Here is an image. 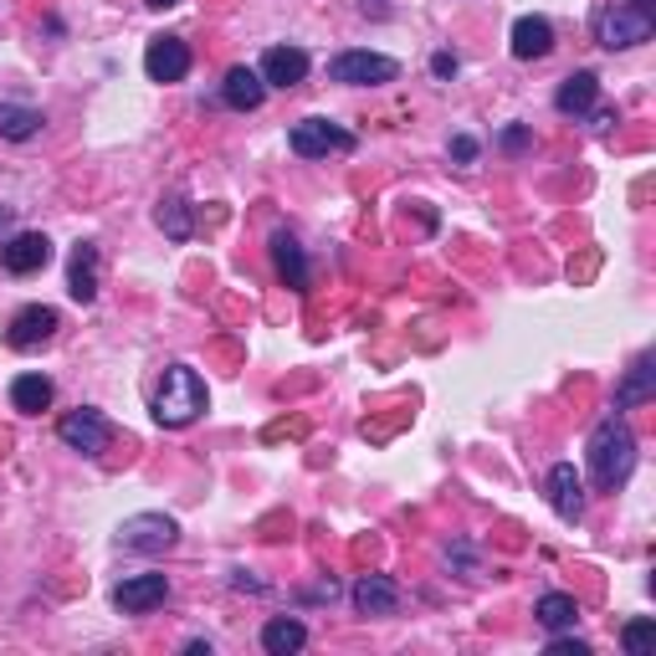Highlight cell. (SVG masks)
I'll return each mask as SVG.
<instances>
[{
  "mask_svg": "<svg viewBox=\"0 0 656 656\" xmlns=\"http://www.w3.org/2000/svg\"><path fill=\"white\" fill-rule=\"evenodd\" d=\"M585 462H589V483H595V493H616V487H626V477L636 472V431L626 426V415L610 411V415L595 421Z\"/></svg>",
  "mask_w": 656,
  "mask_h": 656,
  "instance_id": "6da1fadb",
  "label": "cell"
},
{
  "mask_svg": "<svg viewBox=\"0 0 656 656\" xmlns=\"http://www.w3.org/2000/svg\"><path fill=\"white\" fill-rule=\"evenodd\" d=\"M201 411H205V380L190 364H170L160 380V395H154V421L170 431H185Z\"/></svg>",
  "mask_w": 656,
  "mask_h": 656,
  "instance_id": "7a4b0ae2",
  "label": "cell"
},
{
  "mask_svg": "<svg viewBox=\"0 0 656 656\" xmlns=\"http://www.w3.org/2000/svg\"><path fill=\"white\" fill-rule=\"evenodd\" d=\"M652 31H656V16L630 11V6H605L595 16V41H601L605 52H630V47L652 41Z\"/></svg>",
  "mask_w": 656,
  "mask_h": 656,
  "instance_id": "3957f363",
  "label": "cell"
},
{
  "mask_svg": "<svg viewBox=\"0 0 656 656\" xmlns=\"http://www.w3.org/2000/svg\"><path fill=\"white\" fill-rule=\"evenodd\" d=\"M287 149H293L297 160H329V154H349V149H354V134L334 119H303V123H293Z\"/></svg>",
  "mask_w": 656,
  "mask_h": 656,
  "instance_id": "277c9868",
  "label": "cell"
},
{
  "mask_svg": "<svg viewBox=\"0 0 656 656\" xmlns=\"http://www.w3.org/2000/svg\"><path fill=\"white\" fill-rule=\"evenodd\" d=\"M329 78L344 82V88H380V82L401 78V62L385 52H339L329 62Z\"/></svg>",
  "mask_w": 656,
  "mask_h": 656,
  "instance_id": "5b68a950",
  "label": "cell"
},
{
  "mask_svg": "<svg viewBox=\"0 0 656 656\" xmlns=\"http://www.w3.org/2000/svg\"><path fill=\"white\" fill-rule=\"evenodd\" d=\"M174 538H180V523L164 513H134L119 523V549L129 554H164L174 549Z\"/></svg>",
  "mask_w": 656,
  "mask_h": 656,
  "instance_id": "8992f818",
  "label": "cell"
},
{
  "mask_svg": "<svg viewBox=\"0 0 656 656\" xmlns=\"http://www.w3.org/2000/svg\"><path fill=\"white\" fill-rule=\"evenodd\" d=\"M57 436H62V446H72V452H82V456H98V452H108V442H113V426H108L98 411H68L62 421H57Z\"/></svg>",
  "mask_w": 656,
  "mask_h": 656,
  "instance_id": "52a82bcc",
  "label": "cell"
},
{
  "mask_svg": "<svg viewBox=\"0 0 656 656\" xmlns=\"http://www.w3.org/2000/svg\"><path fill=\"white\" fill-rule=\"evenodd\" d=\"M57 329H62L57 309H47V303H27V309L11 319V329H6V344L27 354V349H41V344H47Z\"/></svg>",
  "mask_w": 656,
  "mask_h": 656,
  "instance_id": "ba28073f",
  "label": "cell"
},
{
  "mask_svg": "<svg viewBox=\"0 0 656 656\" xmlns=\"http://www.w3.org/2000/svg\"><path fill=\"white\" fill-rule=\"evenodd\" d=\"M52 262V242L41 236V231H21L11 242H0V268L11 272V277H31Z\"/></svg>",
  "mask_w": 656,
  "mask_h": 656,
  "instance_id": "9c48e42d",
  "label": "cell"
},
{
  "mask_svg": "<svg viewBox=\"0 0 656 656\" xmlns=\"http://www.w3.org/2000/svg\"><path fill=\"white\" fill-rule=\"evenodd\" d=\"M549 508L559 513L564 523L585 518V477L575 472V462H554L549 467Z\"/></svg>",
  "mask_w": 656,
  "mask_h": 656,
  "instance_id": "30bf717a",
  "label": "cell"
},
{
  "mask_svg": "<svg viewBox=\"0 0 656 656\" xmlns=\"http://www.w3.org/2000/svg\"><path fill=\"white\" fill-rule=\"evenodd\" d=\"M164 601H170V579L164 575H134L113 589V605H119L123 616H144V610H154Z\"/></svg>",
  "mask_w": 656,
  "mask_h": 656,
  "instance_id": "8fae6325",
  "label": "cell"
},
{
  "mask_svg": "<svg viewBox=\"0 0 656 656\" xmlns=\"http://www.w3.org/2000/svg\"><path fill=\"white\" fill-rule=\"evenodd\" d=\"M144 72L154 82H180L190 72V47L180 37H154L144 52Z\"/></svg>",
  "mask_w": 656,
  "mask_h": 656,
  "instance_id": "7c38bea8",
  "label": "cell"
},
{
  "mask_svg": "<svg viewBox=\"0 0 656 656\" xmlns=\"http://www.w3.org/2000/svg\"><path fill=\"white\" fill-rule=\"evenodd\" d=\"M349 601H354L360 616H395V610H401V589L385 575H364L360 585L349 589Z\"/></svg>",
  "mask_w": 656,
  "mask_h": 656,
  "instance_id": "4fadbf2b",
  "label": "cell"
},
{
  "mask_svg": "<svg viewBox=\"0 0 656 656\" xmlns=\"http://www.w3.org/2000/svg\"><path fill=\"white\" fill-rule=\"evenodd\" d=\"M256 72H262L268 88H297V82L309 78V52L303 47H272Z\"/></svg>",
  "mask_w": 656,
  "mask_h": 656,
  "instance_id": "5bb4252c",
  "label": "cell"
},
{
  "mask_svg": "<svg viewBox=\"0 0 656 656\" xmlns=\"http://www.w3.org/2000/svg\"><path fill=\"white\" fill-rule=\"evenodd\" d=\"M646 401H656V354H642L616 385V411H636Z\"/></svg>",
  "mask_w": 656,
  "mask_h": 656,
  "instance_id": "9a60e30c",
  "label": "cell"
},
{
  "mask_svg": "<svg viewBox=\"0 0 656 656\" xmlns=\"http://www.w3.org/2000/svg\"><path fill=\"white\" fill-rule=\"evenodd\" d=\"M554 52V27L544 16H518L513 21V57L518 62H538V57Z\"/></svg>",
  "mask_w": 656,
  "mask_h": 656,
  "instance_id": "2e32d148",
  "label": "cell"
},
{
  "mask_svg": "<svg viewBox=\"0 0 656 656\" xmlns=\"http://www.w3.org/2000/svg\"><path fill=\"white\" fill-rule=\"evenodd\" d=\"M221 98H226V108H236V113H256L262 98H268V82L252 68H231L226 82H221Z\"/></svg>",
  "mask_w": 656,
  "mask_h": 656,
  "instance_id": "e0dca14e",
  "label": "cell"
},
{
  "mask_svg": "<svg viewBox=\"0 0 656 656\" xmlns=\"http://www.w3.org/2000/svg\"><path fill=\"white\" fill-rule=\"evenodd\" d=\"M272 268H277V277L287 282L293 293H303V287H309V256H303L297 236H287V231H277V236H272Z\"/></svg>",
  "mask_w": 656,
  "mask_h": 656,
  "instance_id": "ac0fdd59",
  "label": "cell"
},
{
  "mask_svg": "<svg viewBox=\"0 0 656 656\" xmlns=\"http://www.w3.org/2000/svg\"><path fill=\"white\" fill-rule=\"evenodd\" d=\"M68 293L78 297V303H93V297H98V246H93V242H78V246H72Z\"/></svg>",
  "mask_w": 656,
  "mask_h": 656,
  "instance_id": "d6986e66",
  "label": "cell"
},
{
  "mask_svg": "<svg viewBox=\"0 0 656 656\" xmlns=\"http://www.w3.org/2000/svg\"><path fill=\"white\" fill-rule=\"evenodd\" d=\"M595 98H601V78H595V72H575V78H564V88L554 93V108H559L564 119H579V113L595 108Z\"/></svg>",
  "mask_w": 656,
  "mask_h": 656,
  "instance_id": "ffe728a7",
  "label": "cell"
},
{
  "mask_svg": "<svg viewBox=\"0 0 656 656\" xmlns=\"http://www.w3.org/2000/svg\"><path fill=\"white\" fill-rule=\"evenodd\" d=\"M303 646H309V626H303V620L277 616L262 626V652L268 656H293V652H303Z\"/></svg>",
  "mask_w": 656,
  "mask_h": 656,
  "instance_id": "44dd1931",
  "label": "cell"
},
{
  "mask_svg": "<svg viewBox=\"0 0 656 656\" xmlns=\"http://www.w3.org/2000/svg\"><path fill=\"white\" fill-rule=\"evenodd\" d=\"M52 395L57 390H52V380L47 375H16L11 380V405L21 415H41L47 405H52Z\"/></svg>",
  "mask_w": 656,
  "mask_h": 656,
  "instance_id": "7402d4cb",
  "label": "cell"
},
{
  "mask_svg": "<svg viewBox=\"0 0 656 656\" xmlns=\"http://www.w3.org/2000/svg\"><path fill=\"white\" fill-rule=\"evenodd\" d=\"M41 134V113L27 103H0V139H11V144H21V139H37Z\"/></svg>",
  "mask_w": 656,
  "mask_h": 656,
  "instance_id": "603a6c76",
  "label": "cell"
},
{
  "mask_svg": "<svg viewBox=\"0 0 656 656\" xmlns=\"http://www.w3.org/2000/svg\"><path fill=\"white\" fill-rule=\"evenodd\" d=\"M534 616H538V626L544 630H575V620H579V605H575V595H544V601L534 605Z\"/></svg>",
  "mask_w": 656,
  "mask_h": 656,
  "instance_id": "cb8c5ba5",
  "label": "cell"
},
{
  "mask_svg": "<svg viewBox=\"0 0 656 656\" xmlns=\"http://www.w3.org/2000/svg\"><path fill=\"white\" fill-rule=\"evenodd\" d=\"M160 226L170 242H190V205L180 201V195H170V201H160Z\"/></svg>",
  "mask_w": 656,
  "mask_h": 656,
  "instance_id": "d4e9b609",
  "label": "cell"
},
{
  "mask_svg": "<svg viewBox=\"0 0 656 656\" xmlns=\"http://www.w3.org/2000/svg\"><path fill=\"white\" fill-rule=\"evenodd\" d=\"M620 646H626V656H646L656 646V620H626V630H620Z\"/></svg>",
  "mask_w": 656,
  "mask_h": 656,
  "instance_id": "484cf974",
  "label": "cell"
},
{
  "mask_svg": "<svg viewBox=\"0 0 656 656\" xmlns=\"http://www.w3.org/2000/svg\"><path fill=\"white\" fill-rule=\"evenodd\" d=\"M549 656H589V646H585V642H575V636H559V630H554Z\"/></svg>",
  "mask_w": 656,
  "mask_h": 656,
  "instance_id": "4316f807",
  "label": "cell"
},
{
  "mask_svg": "<svg viewBox=\"0 0 656 656\" xmlns=\"http://www.w3.org/2000/svg\"><path fill=\"white\" fill-rule=\"evenodd\" d=\"M452 160H456V164H472V160H477V139H472V134H456V139H452Z\"/></svg>",
  "mask_w": 656,
  "mask_h": 656,
  "instance_id": "83f0119b",
  "label": "cell"
},
{
  "mask_svg": "<svg viewBox=\"0 0 656 656\" xmlns=\"http://www.w3.org/2000/svg\"><path fill=\"white\" fill-rule=\"evenodd\" d=\"M456 68H462V62H456L452 52H436V57H431V72H436V78H456Z\"/></svg>",
  "mask_w": 656,
  "mask_h": 656,
  "instance_id": "f1b7e54d",
  "label": "cell"
},
{
  "mask_svg": "<svg viewBox=\"0 0 656 656\" xmlns=\"http://www.w3.org/2000/svg\"><path fill=\"white\" fill-rule=\"evenodd\" d=\"M503 149H508V154H523V149H528V129H503Z\"/></svg>",
  "mask_w": 656,
  "mask_h": 656,
  "instance_id": "f546056e",
  "label": "cell"
},
{
  "mask_svg": "<svg viewBox=\"0 0 656 656\" xmlns=\"http://www.w3.org/2000/svg\"><path fill=\"white\" fill-rule=\"evenodd\" d=\"M630 11H646V16H656V0H626Z\"/></svg>",
  "mask_w": 656,
  "mask_h": 656,
  "instance_id": "4dcf8cb0",
  "label": "cell"
},
{
  "mask_svg": "<svg viewBox=\"0 0 656 656\" xmlns=\"http://www.w3.org/2000/svg\"><path fill=\"white\" fill-rule=\"evenodd\" d=\"M149 6H154V11H170V6H180V0H149Z\"/></svg>",
  "mask_w": 656,
  "mask_h": 656,
  "instance_id": "1f68e13d",
  "label": "cell"
},
{
  "mask_svg": "<svg viewBox=\"0 0 656 656\" xmlns=\"http://www.w3.org/2000/svg\"><path fill=\"white\" fill-rule=\"evenodd\" d=\"M6 221H11V211H0V226H6Z\"/></svg>",
  "mask_w": 656,
  "mask_h": 656,
  "instance_id": "d6a6232c",
  "label": "cell"
}]
</instances>
